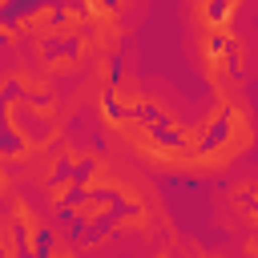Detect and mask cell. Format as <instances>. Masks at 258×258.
Wrapping results in <instances>:
<instances>
[{
	"label": "cell",
	"mask_w": 258,
	"mask_h": 258,
	"mask_svg": "<svg viewBox=\"0 0 258 258\" xmlns=\"http://www.w3.org/2000/svg\"><path fill=\"white\" fill-rule=\"evenodd\" d=\"M4 214L16 222V230H20V242H24V254L28 258H40L44 254V230H48V218L24 198V194H16L12 202H4Z\"/></svg>",
	"instance_id": "cell-1"
},
{
	"label": "cell",
	"mask_w": 258,
	"mask_h": 258,
	"mask_svg": "<svg viewBox=\"0 0 258 258\" xmlns=\"http://www.w3.org/2000/svg\"><path fill=\"white\" fill-rule=\"evenodd\" d=\"M117 206H121V202H117L113 194H97V198H81V194H77L64 214H69L77 226H97V222H113V218L121 214Z\"/></svg>",
	"instance_id": "cell-2"
},
{
	"label": "cell",
	"mask_w": 258,
	"mask_h": 258,
	"mask_svg": "<svg viewBox=\"0 0 258 258\" xmlns=\"http://www.w3.org/2000/svg\"><path fill=\"white\" fill-rule=\"evenodd\" d=\"M52 81H77L81 73H89V60H81L73 48H56L52 56H48V64H40Z\"/></svg>",
	"instance_id": "cell-3"
},
{
	"label": "cell",
	"mask_w": 258,
	"mask_h": 258,
	"mask_svg": "<svg viewBox=\"0 0 258 258\" xmlns=\"http://www.w3.org/2000/svg\"><path fill=\"white\" fill-rule=\"evenodd\" d=\"M149 222H153L149 206H145V210H121V214L109 222V234H149Z\"/></svg>",
	"instance_id": "cell-4"
},
{
	"label": "cell",
	"mask_w": 258,
	"mask_h": 258,
	"mask_svg": "<svg viewBox=\"0 0 258 258\" xmlns=\"http://www.w3.org/2000/svg\"><path fill=\"white\" fill-rule=\"evenodd\" d=\"M56 153H60V161H64V173H77V169L93 165V153H97V149L77 145V141H60V145H56Z\"/></svg>",
	"instance_id": "cell-5"
},
{
	"label": "cell",
	"mask_w": 258,
	"mask_h": 258,
	"mask_svg": "<svg viewBox=\"0 0 258 258\" xmlns=\"http://www.w3.org/2000/svg\"><path fill=\"white\" fill-rule=\"evenodd\" d=\"M0 246H4V258H24V242H20V230L8 214H0Z\"/></svg>",
	"instance_id": "cell-6"
},
{
	"label": "cell",
	"mask_w": 258,
	"mask_h": 258,
	"mask_svg": "<svg viewBox=\"0 0 258 258\" xmlns=\"http://www.w3.org/2000/svg\"><path fill=\"white\" fill-rule=\"evenodd\" d=\"M40 258H48V254H40Z\"/></svg>",
	"instance_id": "cell-7"
}]
</instances>
